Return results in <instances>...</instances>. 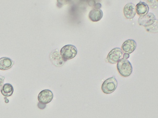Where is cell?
<instances>
[{
	"mask_svg": "<svg viewBox=\"0 0 158 118\" xmlns=\"http://www.w3.org/2000/svg\"><path fill=\"white\" fill-rule=\"evenodd\" d=\"M117 69L120 74L123 77H128L133 72V67L129 61L122 58L117 62Z\"/></svg>",
	"mask_w": 158,
	"mask_h": 118,
	"instance_id": "1",
	"label": "cell"
},
{
	"mask_svg": "<svg viewBox=\"0 0 158 118\" xmlns=\"http://www.w3.org/2000/svg\"><path fill=\"white\" fill-rule=\"evenodd\" d=\"M60 53L62 58L65 61L75 57L77 53V50L75 46L68 44L62 48Z\"/></svg>",
	"mask_w": 158,
	"mask_h": 118,
	"instance_id": "2",
	"label": "cell"
},
{
	"mask_svg": "<svg viewBox=\"0 0 158 118\" xmlns=\"http://www.w3.org/2000/svg\"><path fill=\"white\" fill-rule=\"evenodd\" d=\"M118 82L114 77H112L105 80L102 85V90L106 94H110L117 88Z\"/></svg>",
	"mask_w": 158,
	"mask_h": 118,
	"instance_id": "3",
	"label": "cell"
},
{
	"mask_svg": "<svg viewBox=\"0 0 158 118\" xmlns=\"http://www.w3.org/2000/svg\"><path fill=\"white\" fill-rule=\"evenodd\" d=\"M123 55V51L120 48H115L112 49L108 54L107 60L111 64H115L121 60Z\"/></svg>",
	"mask_w": 158,
	"mask_h": 118,
	"instance_id": "4",
	"label": "cell"
},
{
	"mask_svg": "<svg viewBox=\"0 0 158 118\" xmlns=\"http://www.w3.org/2000/svg\"><path fill=\"white\" fill-rule=\"evenodd\" d=\"M156 20L155 15L152 13H149L143 16L139 17L138 22L140 26L148 27L153 25Z\"/></svg>",
	"mask_w": 158,
	"mask_h": 118,
	"instance_id": "5",
	"label": "cell"
},
{
	"mask_svg": "<svg viewBox=\"0 0 158 118\" xmlns=\"http://www.w3.org/2000/svg\"><path fill=\"white\" fill-rule=\"evenodd\" d=\"M53 94L49 89H44L39 93L38 99L40 103L46 104L50 103L53 99Z\"/></svg>",
	"mask_w": 158,
	"mask_h": 118,
	"instance_id": "6",
	"label": "cell"
},
{
	"mask_svg": "<svg viewBox=\"0 0 158 118\" xmlns=\"http://www.w3.org/2000/svg\"><path fill=\"white\" fill-rule=\"evenodd\" d=\"M137 43L133 39H128L123 43L122 46V51L128 54L132 53L135 49Z\"/></svg>",
	"mask_w": 158,
	"mask_h": 118,
	"instance_id": "7",
	"label": "cell"
},
{
	"mask_svg": "<svg viewBox=\"0 0 158 118\" xmlns=\"http://www.w3.org/2000/svg\"><path fill=\"white\" fill-rule=\"evenodd\" d=\"M123 14L125 17L127 19H132L135 16V6L132 3L127 4L123 8Z\"/></svg>",
	"mask_w": 158,
	"mask_h": 118,
	"instance_id": "8",
	"label": "cell"
},
{
	"mask_svg": "<svg viewBox=\"0 0 158 118\" xmlns=\"http://www.w3.org/2000/svg\"><path fill=\"white\" fill-rule=\"evenodd\" d=\"M50 58L52 64L57 66H61L65 62L62 58L60 53L58 50L53 51L50 54Z\"/></svg>",
	"mask_w": 158,
	"mask_h": 118,
	"instance_id": "9",
	"label": "cell"
},
{
	"mask_svg": "<svg viewBox=\"0 0 158 118\" xmlns=\"http://www.w3.org/2000/svg\"><path fill=\"white\" fill-rule=\"evenodd\" d=\"M136 13L140 16H143L148 14L149 10L148 4L140 2L137 4L135 6Z\"/></svg>",
	"mask_w": 158,
	"mask_h": 118,
	"instance_id": "10",
	"label": "cell"
},
{
	"mask_svg": "<svg viewBox=\"0 0 158 118\" xmlns=\"http://www.w3.org/2000/svg\"><path fill=\"white\" fill-rule=\"evenodd\" d=\"M102 17L103 12L101 9H92L89 14V19L94 22L100 21L102 18Z\"/></svg>",
	"mask_w": 158,
	"mask_h": 118,
	"instance_id": "11",
	"label": "cell"
},
{
	"mask_svg": "<svg viewBox=\"0 0 158 118\" xmlns=\"http://www.w3.org/2000/svg\"><path fill=\"white\" fill-rule=\"evenodd\" d=\"M13 61L8 57L0 58V70H7L12 67Z\"/></svg>",
	"mask_w": 158,
	"mask_h": 118,
	"instance_id": "12",
	"label": "cell"
},
{
	"mask_svg": "<svg viewBox=\"0 0 158 118\" xmlns=\"http://www.w3.org/2000/svg\"><path fill=\"white\" fill-rule=\"evenodd\" d=\"M1 93L3 96L6 97L11 96L13 94L14 88L12 85L9 83L3 85V86L2 88Z\"/></svg>",
	"mask_w": 158,
	"mask_h": 118,
	"instance_id": "13",
	"label": "cell"
},
{
	"mask_svg": "<svg viewBox=\"0 0 158 118\" xmlns=\"http://www.w3.org/2000/svg\"><path fill=\"white\" fill-rule=\"evenodd\" d=\"M4 79H5L4 77L0 75V89H1L2 87L3 86Z\"/></svg>",
	"mask_w": 158,
	"mask_h": 118,
	"instance_id": "14",
	"label": "cell"
},
{
	"mask_svg": "<svg viewBox=\"0 0 158 118\" xmlns=\"http://www.w3.org/2000/svg\"><path fill=\"white\" fill-rule=\"evenodd\" d=\"M94 6L95 9H100V8L101 7L102 5L100 3H95Z\"/></svg>",
	"mask_w": 158,
	"mask_h": 118,
	"instance_id": "15",
	"label": "cell"
},
{
	"mask_svg": "<svg viewBox=\"0 0 158 118\" xmlns=\"http://www.w3.org/2000/svg\"><path fill=\"white\" fill-rule=\"evenodd\" d=\"M123 58H124V59H127L129 58L130 55H129V54H128V53H124L123 55Z\"/></svg>",
	"mask_w": 158,
	"mask_h": 118,
	"instance_id": "16",
	"label": "cell"
},
{
	"mask_svg": "<svg viewBox=\"0 0 158 118\" xmlns=\"http://www.w3.org/2000/svg\"><path fill=\"white\" fill-rule=\"evenodd\" d=\"M38 106L39 108L40 109H41V107H45V108H46V105H45V104H42V103H39L38 104Z\"/></svg>",
	"mask_w": 158,
	"mask_h": 118,
	"instance_id": "17",
	"label": "cell"
}]
</instances>
